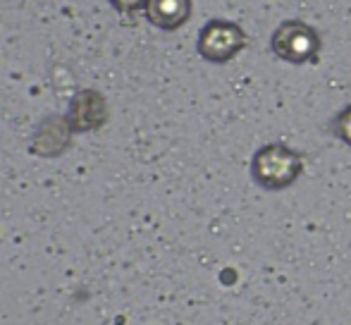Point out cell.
I'll return each instance as SVG.
<instances>
[{
    "label": "cell",
    "mask_w": 351,
    "mask_h": 325,
    "mask_svg": "<svg viewBox=\"0 0 351 325\" xmlns=\"http://www.w3.org/2000/svg\"><path fill=\"white\" fill-rule=\"evenodd\" d=\"M301 162L285 146H265L254 158V177L265 189H282L296 180Z\"/></svg>",
    "instance_id": "1"
},
{
    "label": "cell",
    "mask_w": 351,
    "mask_h": 325,
    "mask_svg": "<svg viewBox=\"0 0 351 325\" xmlns=\"http://www.w3.org/2000/svg\"><path fill=\"white\" fill-rule=\"evenodd\" d=\"M244 46V34L237 24L225 19H213L201 29L199 53L208 62H227Z\"/></svg>",
    "instance_id": "2"
},
{
    "label": "cell",
    "mask_w": 351,
    "mask_h": 325,
    "mask_svg": "<svg viewBox=\"0 0 351 325\" xmlns=\"http://www.w3.org/2000/svg\"><path fill=\"white\" fill-rule=\"evenodd\" d=\"M318 48V36L311 27L301 22H285L273 36V51L291 62H304L313 58Z\"/></svg>",
    "instance_id": "3"
},
{
    "label": "cell",
    "mask_w": 351,
    "mask_h": 325,
    "mask_svg": "<svg viewBox=\"0 0 351 325\" xmlns=\"http://www.w3.org/2000/svg\"><path fill=\"white\" fill-rule=\"evenodd\" d=\"M108 120V106L106 98L98 91L84 88L70 103V112H67V127L77 134L82 132H93L98 127H103Z\"/></svg>",
    "instance_id": "4"
},
{
    "label": "cell",
    "mask_w": 351,
    "mask_h": 325,
    "mask_svg": "<svg viewBox=\"0 0 351 325\" xmlns=\"http://www.w3.org/2000/svg\"><path fill=\"white\" fill-rule=\"evenodd\" d=\"M191 14V0H148L146 17L158 29H172L182 27Z\"/></svg>",
    "instance_id": "5"
},
{
    "label": "cell",
    "mask_w": 351,
    "mask_h": 325,
    "mask_svg": "<svg viewBox=\"0 0 351 325\" xmlns=\"http://www.w3.org/2000/svg\"><path fill=\"white\" fill-rule=\"evenodd\" d=\"M110 5L117 12H139L148 8V0H110Z\"/></svg>",
    "instance_id": "6"
},
{
    "label": "cell",
    "mask_w": 351,
    "mask_h": 325,
    "mask_svg": "<svg viewBox=\"0 0 351 325\" xmlns=\"http://www.w3.org/2000/svg\"><path fill=\"white\" fill-rule=\"evenodd\" d=\"M337 130H339V136H342L347 144H351V108L344 110L339 115V122H337Z\"/></svg>",
    "instance_id": "7"
}]
</instances>
